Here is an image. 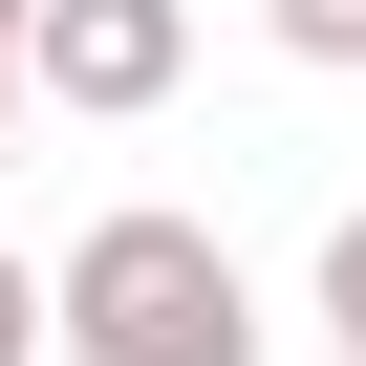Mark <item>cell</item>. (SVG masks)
I'll list each match as a JSON object with an SVG mask.
<instances>
[{
  "instance_id": "obj_4",
  "label": "cell",
  "mask_w": 366,
  "mask_h": 366,
  "mask_svg": "<svg viewBox=\"0 0 366 366\" xmlns=\"http://www.w3.org/2000/svg\"><path fill=\"white\" fill-rule=\"evenodd\" d=\"M323 345H345V366H366V216H345V237H323Z\"/></svg>"
},
{
  "instance_id": "obj_7",
  "label": "cell",
  "mask_w": 366,
  "mask_h": 366,
  "mask_svg": "<svg viewBox=\"0 0 366 366\" xmlns=\"http://www.w3.org/2000/svg\"><path fill=\"white\" fill-rule=\"evenodd\" d=\"M0 65H22V0H0Z\"/></svg>"
},
{
  "instance_id": "obj_6",
  "label": "cell",
  "mask_w": 366,
  "mask_h": 366,
  "mask_svg": "<svg viewBox=\"0 0 366 366\" xmlns=\"http://www.w3.org/2000/svg\"><path fill=\"white\" fill-rule=\"evenodd\" d=\"M0 151H22V65H0Z\"/></svg>"
},
{
  "instance_id": "obj_5",
  "label": "cell",
  "mask_w": 366,
  "mask_h": 366,
  "mask_svg": "<svg viewBox=\"0 0 366 366\" xmlns=\"http://www.w3.org/2000/svg\"><path fill=\"white\" fill-rule=\"evenodd\" d=\"M0 366H44V280H22V259H0Z\"/></svg>"
},
{
  "instance_id": "obj_3",
  "label": "cell",
  "mask_w": 366,
  "mask_h": 366,
  "mask_svg": "<svg viewBox=\"0 0 366 366\" xmlns=\"http://www.w3.org/2000/svg\"><path fill=\"white\" fill-rule=\"evenodd\" d=\"M259 22H280L302 65H366V0H259Z\"/></svg>"
},
{
  "instance_id": "obj_1",
  "label": "cell",
  "mask_w": 366,
  "mask_h": 366,
  "mask_svg": "<svg viewBox=\"0 0 366 366\" xmlns=\"http://www.w3.org/2000/svg\"><path fill=\"white\" fill-rule=\"evenodd\" d=\"M44 345L86 366H259V280L216 216H86L65 280H44Z\"/></svg>"
},
{
  "instance_id": "obj_2",
  "label": "cell",
  "mask_w": 366,
  "mask_h": 366,
  "mask_svg": "<svg viewBox=\"0 0 366 366\" xmlns=\"http://www.w3.org/2000/svg\"><path fill=\"white\" fill-rule=\"evenodd\" d=\"M22 86L86 108V129L172 108V86H194V0H22Z\"/></svg>"
}]
</instances>
